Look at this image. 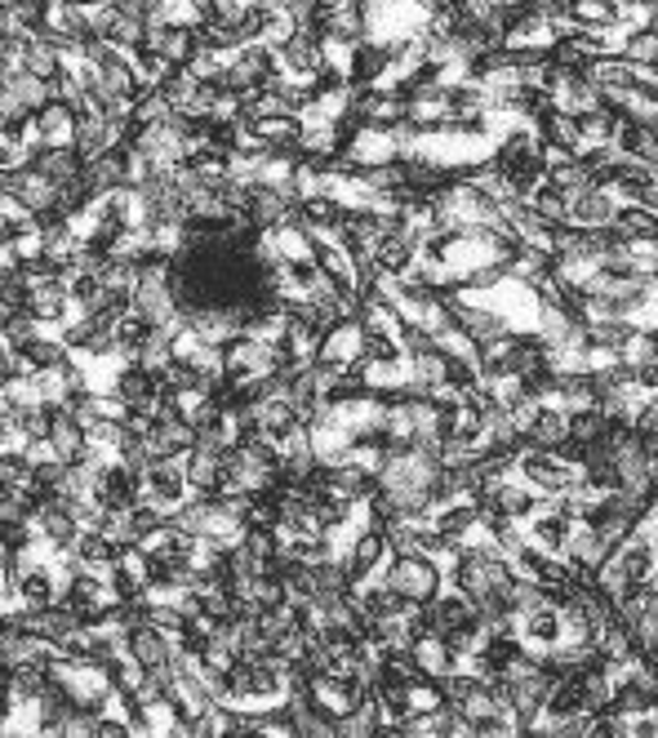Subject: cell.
<instances>
[{
	"label": "cell",
	"instance_id": "ffe728a7",
	"mask_svg": "<svg viewBox=\"0 0 658 738\" xmlns=\"http://www.w3.org/2000/svg\"><path fill=\"white\" fill-rule=\"evenodd\" d=\"M36 334H41V326L32 321V311H28V307H23V311H6V316H0V339H6V348H10V352H23Z\"/></svg>",
	"mask_w": 658,
	"mask_h": 738
},
{
	"label": "cell",
	"instance_id": "4fadbf2b",
	"mask_svg": "<svg viewBox=\"0 0 658 738\" xmlns=\"http://www.w3.org/2000/svg\"><path fill=\"white\" fill-rule=\"evenodd\" d=\"M28 311H32V321L45 330V326H63L67 316H72V298H67V289H63V280H54V285H36L32 294H28Z\"/></svg>",
	"mask_w": 658,
	"mask_h": 738
},
{
	"label": "cell",
	"instance_id": "4316f807",
	"mask_svg": "<svg viewBox=\"0 0 658 738\" xmlns=\"http://www.w3.org/2000/svg\"><path fill=\"white\" fill-rule=\"evenodd\" d=\"M14 236V228H10V219H6V209H0V241H10Z\"/></svg>",
	"mask_w": 658,
	"mask_h": 738
},
{
	"label": "cell",
	"instance_id": "d4e9b609",
	"mask_svg": "<svg viewBox=\"0 0 658 738\" xmlns=\"http://www.w3.org/2000/svg\"><path fill=\"white\" fill-rule=\"evenodd\" d=\"M472 738H520V725L512 716H494V720L472 725Z\"/></svg>",
	"mask_w": 658,
	"mask_h": 738
},
{
	"label": "cell",
	"instance_id": "52a82bcc",
	"mask_svg": "<svg viewBox=\"0 0 658 738\" xmlns=\"http://www.w3.org/2000/svg\"><path fill=\"white\" fill-rule=\"evenodd\" d=\"M409 659L418 668V676H431V681H446L454 672H463V659L441 641V637H418L409 646Z\"/></svg>",
	"mask_w": 658,
	"mask_h": 738
},
{
	"label": "cell",
	"instance_id": "7a4b0ae2",
	"mask_svg": "<svg viewBox=\"0 0 658 738\" xmlns=\"http://www.w3.org/2000/svg\"><path fill=\"white\" fill-rule=\"evenodd\" d=\"M143 498V481L121 463V459H107L94 472V503L98 507H139Z\"/></svg>",
	"mask_w": 658,
	"mask_h": 738
},
{
	"label": "cell",
	"instance_id": "30bf717a",
	"mask_svg": "<svg viewBox=\"0 0 658 738\" xmlns=\"http://www.w3.org/2000/svg\"><path fill=\"white\" fill-rule=\"evenodd\" d=\"M130 659H134L143 672H156V668H165V663L174 659V637H165L161 627L143 623V627L130 631Z\"/></svg>",
	"mask_w": 658,
	"mask_h": 738
},
{
	"label": "cell",
	"instance_id": "9c48e42d",
	"mask_svg": "<svg viewBox=\"0 0 658 738\" xmlns=\"http://www.w3.org/2000/svg\"><path fill=\"white\" fill-rule=\"evenodd\" d=\"M520 641H525L529 650H552V646H566V618H561V609L538 605L534 614H525V618H520Z\"/></svg>",
	"mask_w": 658,
	"mask_h": 738
},
{
	"label": "cell",
	"instance_id": "484cf974",
	"mask_svg": "<svg viewBox=\"0 0 658 738\" xmlns=\"http://www.w3.org/2000/svg\"><path fill=\"white\" fill-rule=\"evenodd\" d=\"M94 720L98 716H85V712H72L63 725H58V738H94Z\"/></svg>",
	"mask_w": 658,
	"mask_h": 738
},
{
	"label": "cell",
	"instance_id": "8fae6325",
	"mask_svg": "<svg viewBox=\"0 0 658 738\" xmlns=\"http://www.w3.org/2000/svg\"><path fill=\"white\" fill-rule=\"evenodd\" d=\"M28 169H36V174L50 178L54 187H63V183L80 178L85 161L76 156V147H36V152H28Z\"/></svg>",
	"mask_w": 658,
	"mask_h": 738
},
{
	"label": "cell",
	"instance_id": "9a60e30c",
	"mask_svg": "<svg viewBox=\"0 0 658 738\" xmlns=\"http://www.w3.org/2000/svg\"><path fill=\"white\" fill-rule=\"evenodd\" d=\"M23 71H28V76H36V80H58V76L67 71V58H63L50 41L32 36V41H28V49H23Z\"/></svg>",
	"mask_w": 658,
	"mask_h": 738
},
{
	"label": "cell",
	"instance_id": "8992f818",
	"mask_svg": "<svg viewBox=\"0 0 658 738\" xmlns=\"http://www.w3.org/2000/svg\"><path fill=\"white\" fill-rule=\"evenodd\" d=\"M32 530H36V539L45 543V548H72L76 543V535H80V525H76V516L67 511V507H58L54 498H45L41 507H36V516H32Z\"/></svg>",
	"mask_w": 658,
	"mask_h": 738
},
{
	"label": "cell",
	"instance_id": "6da1fadb",
	"mask_svg": "<svg viewBox=\"0 0 658 738\" xmlns=\"http://www.w3.org/2000/svg\"><path fill=\"white\" fill-rule=\"evenodd\" d=\"M379 583L387 592H396L409 609H418L446 592V570L427 557H387V565L379 570Z\"/></svg>",
	"mask_w": 658,
	"mask_h": 738
},
{
	"label": "cell",
	"instance_id": "3957f363",
	"mask_svg": "<svg viewBox=\"0 0 658 738\" xmlns=\"http://www.w3.org/2000/svg\"><path fill=\"white\" fill-rule=\"evenodd\" d=\"M187 472H183V459H161L143 472V498L139 503H156L165 511H174L183 498H187Z\"/></svg>",
	"mask_w": 658,
	"mask_h": 738
},
{
	"label": "cell",
	"instance_id": "cb8c5ba5",
	"mask_svg": "<svg viewBox=\"0 0 658 738\" xmlns=\"http://www.w3.org/2000/svg\"><path fill=\"white\" fill-rule=\"evenodd\" d=\"M94 738H134V725L125 716H117V712H102L94 720Z\"/></svg>",
	"mask_w": 658,
	"mask_h": 738
},
{
	"label": "cell",
	"instance_id": "ac0fdd59",
	"mask_svg": "<svg viewBox=\"0 0 658 738\" xmlns=\"http://www.w3.org/2000/svg\"><path fill=\"white\" fill-rule=\"evenodd\" d=\"M0 89H6V93L19 102V108H23L28 117H36V112L45 108V102H54V98H50V80H36V76H28V71H19L14 80H6Z\"/></svg>",
	"mask_w": 658,
	"mask_h": 738
},
{
	"label": "cell",
	"instance_id": "5bb4252c",
	"mask_svg": "<svg viewBox=\"0 0 658 738\" xmlns=\"http://www.w3.org/2000/svg\"><path fill=\"white\" fill-rule=\"evenodd\" d=\"M178 356V339L169 334V330H147V339H143V348L134 352V365H143L147 374H165L169 370V361Z\"/></svg>",
	"mask_w": 658,
	"mask_h": 738
},
{
	"label": "cell",
	"instance_id": "44dd1931",
	"mask_svg": "<svg viewBox=\"0 0 658 738\" xmlns=\"http://www.w3.org/2000/svg\"><path fill=\"white\" fill-rule=\"evenodd\" d=\"M143 32H147V19L125 14V10L117 5V19H112V27H107V41H112L121 54H130V49H139V45H143Z\"/></svg>",
	"mask_w": 658,
	"mask_h": 738
},
{
	"label": "cell",
	"instance_id": "7402d4cb",
	"mask_svg": "<svg viewBox=\"0 0 658 738\" xmlns=\"http://www.w3.org/2000/svg\"><path fill=\"white\" fill-rule=\"evenodd\" d=\"M223 54H213V49H196L187 63H183V71L196 80V85H218V80H223Z\"/></svg>",
	"mask_w": 658,
	"mask_h": 738
},
{
	"label": "cell",
	"instance_id": "7c38bea8",
	"mask_svg": "<svg viewBox=\"0 0 658 738\" xmlns=\"http://www.w3.org/2000/svg\"><path fill=\"white\" fill-rule=\"evenodd\" d=\"M525 450H561L570 441V414L566 409H538V418L529 423V432L520 437Z\"/></svg>",
	"mask_w": 658,
	"mask_h": 738
},
{
	"label": "cell",
	"instance_id": "603a6c76",
	"mask_svg": "<svg viewBox=\"0 0 658 738\" xmlns=\"http://www.w3.org/2000/svg\"><path fill=\"white\" fill-rule=\"evenodd\" d=\"M117 459H121V463H125V467H130V472H134L139 481H143V472L152 467V454H147V441H143V437H134V432L125 437V445L117 450Z\"/></svg>",
	"mask_w": 658,
	"mask_h": 738
},
{
	"label": "cell",
	"instance_id": "277c9868",
	"mask_svg": "<svg viewBox=\"0 0 658 738\" xmlns=\"http://www.w3.org/2000/svg\"><path fill=\"white\" fill-rule=\"evenodd\" d=\"M387 557H392V548H387V539L379 530H357V539L343 548V565H348L352 583L379 579V570L387 565Z\"/></svg>",
	"mask_w": 658,
	"mask_h": 738
},
{
	"label": "cell",
	"instance_id": "5b68a950",
	"mask_svg": "<svg viewBox=\"0 0 658 738\" xmlns=\"http://www.w3.org/2000/svg\"><path fill=\"white\" fill-rule=\"evenodd\" d=\"M618 214V196L610 187H588L570 200V223L583 228V232H596V228H610Z\"/></svg>",
	"mask_w": 658,
	"mask_h": 738
},
{
	"label": "cell",
	"instance_id": "83f0119b",
	"mask_svg": "<svg viewBox=\"0 0 658 738\" xmlns=\"http://www.w3.org/2000/svg\"><path fill=\"white\" fill-rule=\"evenodd\" d=\"M6 432H10V428H6V414H0V437H6Z\"/></svg>",
	"mask_w": 658,
	"mask_h": 738
},
{
	"label": "cell",
	"instance_id": "d6986e66",
	"mask_svg": "<svg viewBox=\"0 0 658 738\" xmlns=\"http://www.w3.org/2000/svg\"><path fill=\"white\" fill-rule=\"evenodd\" d=\"M414 254H418V250H414L401 232H392V236H383V245L374 250V267H379V276H392V280H396V276L414 263Z\"/></svg>",
	"mask_w": 658,
	"mask_h": 738
},
{
	"label": "cell",
	"instance_id": "2e32d148",
	"mask_svg": "<svg viewBox=\"0 0 658 738\" xmlns=\"http://www.w3.org/2000/svg\"><path fill=\"white\" fill-rule=\"evenodd\" d=\"M98 535L112 548H139V525H134V507H102Z\"/></svg>",
	"mask_w": 658,
	"mask_h": 738
},
{
	"label": "cell",
	"instance_id": "ba28073f",
	"mask_svg": "<svg viewBox=\"0 0 658 738\" xmlns=\"http://www.w3.org/2000/svg\"><path fill=\"white\" fill-rule=\"evenodd\" d=\"M45 445L58 463H80L89 454V441L85 432L72 423V414L67 409H50V432H45Z\"/></svg>",
	"mask_w": 658,
	"mask_h": 738
},
{
	"label": "cell",
	"instance_id": "e0dca14e",
	"mask_svg": "<svg viewBox=\"0 0 658 738\" xmlns=\"http://www.w3.org/2000/svg\"><path fill=\"white\" fill-rule=\"evenodd\" d=\"M54 601H58V579H54L50 561H45V565H36V570L19 583V605H28V609H45V605H54Z\"/></svg>",
	"mask_w": 658,
	"mask_h": 738
}]
</instances>
